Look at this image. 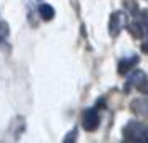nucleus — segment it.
I'll return each instance as SVG.
<instances>
[{
    "label": "nucleus",
    "mask_w": 148,
    "mask_h": 143,
    "mask_svg": "<svg viewBox=\"0 0 148 143\" xmlns=\"http://www.w3.org/2000/svg\"><path fill=\"white\" fill-rule=\"evenodd\" d=\"M77 133H78V130H77V128H73L72 131H68L67 135H65V138H63V142H65V143L75 142V140H77Z\"/></svg>",
    "instance_id": "6e6552de"
},
{
    "label": "nucleus",
    "mask_w": 148,
    "mask_h": 143,
    "mask_svg": "<svg viewBox=\"0 0 148 143\" xmlns=\"http://www.w3.org/2000/svg\"><path fill=\"white\" fill-rule=\"evenodd\" d=\"M82 127L85 131H95L100 127V113L98 108H87L82 115Z\"/></svg>",
    "instance_id": "20e7f679"
},
{
    "label": "nucleus",
    "mask_w": 148,
    "mask_h": 143,
    "mask_svg": "<svg viewBox=\"0 0 148 143\" xmlns=\"http://www.w3.org/2000/svg\"><path fill=\"white\" fill-rule=\"evenodd\" d=\"M8 35H10V27H8L7 22L2 20V22H0V45L7 42Z\"/></svg>",
    "instance_id": "0eeeda50"
},
{
    "label": "nucleus",
    "mask_w": 148,
    "mask_h": 143,
    "mask_svg": "<svg viewBox=\"0 0 148 143\" xmlns=\"http://www.w3.org/2000/svg\"><path fill=\"white\" fill-rule=\"evenodd\" d=\"M132 88L138 90L140 93H148V78L145 75L143 70H135L128 75L127 78V85H125V92H130Z\"/></svg>",
    "instance_id": "f03ea898"
},
{
    "label": "nucleus",
    "mask_w": 148,
    "mask_h": 143,
    "mask_svg": "<svg viewBox=\"0 0 148 143\" xmlns=\"http://www.w3.org/2000/svg\"><path fill=\"white\" fill-rule=\"evenodd\" d=\"M128 23V15L127 12H113V14L110 15V20H108V34H110V37H118L120 35V32L123 30V28L127 27Z\"/></svg>",
    "instance_id": "7ed1b4c3"
},
{
    "label": "nucleus",
    "mask_w": 148,
    "mask_h": 143,
    "mask_svg": "<svg viewBox=\"0 0 148 143\" xmlns=\"http://www.w3.org/2000/svg\"><path fill=\"white\" fill-rule=\"evenodd\" d=\"M123 142H130V143H148V125L136 120L128 122L123 130Z\"/></svg>",
    "instance_id": "f257e3e1"
},
{
    "label": "nucleus",
    "mask_w": 148,
    "mask_h": 143,
    "mask_svg": "<svg viewBox=\"0 0 148 143\" xmlns=\"http://www.w3.org/2000/svg\"><path fill=\"white\" fill-rule=\"evenodd\" d=\"M140 18L145 22V23H148V8H147V10H143V12L140 14Z\"/></svg>",
    "instance_id": "9d476101"
},
{
    "label": "nucleus",
    "mask_w": 148,
    "mask_h": 143,
    "mask_svg": "<svg viewBox=\"0 0 148 143\" xmlns=\"http://www.w3.org/2000/svg\"><path fill=\"white\" fill-rule=\"evenodd\" d=\"M125 5H127V8H130V12H132L133 15L138 14V8H136V5H135L133 0H125Z\"/></svg>",
    "instance_id": "1a4fd4ad"
},
{
    "label": "nucleus",
    "mask_w": 148,
    "mask_h": 143,
    "mask_svg": "<svg viewBox=\"0 0 148 143\" xmlns=\"http://www.w3.org/2000/svg\"><path fill=\"white\" fill-rule=\"evenodd\" d=\"M38 15L42 17V20L50 22L55 17V8L50 3H40L38 5Z\"/></svg>",
    "instance_id": "423d86ee"
},
{
    "label": "nucleus",
    "mask_w": 148,
    "mask_h": 143,
    "mask_svg": "<svg viewBox=\"0 0 148 143\" xmlns=\"http://www.w3.org/2000/svg\"><path fill=\"white\" fill-rule=\"evenodd\" d=\"M140 63V57L138 55H128V57H123L120 62H118V73L120 75H127L133 70L136 65Z\"/></svg>",
    "instance_id": "39448f33"
}]
</instances>
